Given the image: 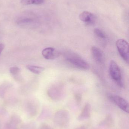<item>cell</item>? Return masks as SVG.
<instances>
[{
	"label": "cell",
	"mask_w": 129,
	"mask_h": 129,
	"mask_svg": "<svg viewBox=\"0 0 129 129\" xmlns=\"http://www.w3.org/2000/svg\"><path fill=\"white\" fill-rule=\"evenodd\" d=\"M10 72L13 76H16L19 73L20 70L17 67H12L10 68Z\"/></svg>",
	"instance_id": "14"
},
{
	"label": "cell",
	"mask_w": 129,
	"mask_h": 129,
	"mask_svg": "<svg viewBox=\"0 0 129 129\" xmlns=\"http://www.w3.org/2000/svg\"><path fill=\"white\" fill-rule=\"evenodd\" d=\"M116 46L122 58L128 64L129 63V46L127 41L123 39H119L116 42Z\"/></svg>",
	"instance_id": "4"
},
{
	"label": "cell",
	"mask_w": 129,
	"mask_h": 129,
	"mask_svg": "<svg viewBox=\"0 0 129 129\" xmlns=\"http://www.w3.org/2000/svg\"><path fill=\"white\" fill-rule=\"evenodd\" d=\"M91 105L89 103H86L78 116V120L83 121L89 118L91 116Z\"/></svg>",
	"instance_id": "7"
},
{
	"label": "cell",
	"mask_w": 129,
	"mask_h": 129,
	"mask_svg": "<svg viewBox=\"0 0 129 129\" xmlns=\"http://www.w3.org/2000/svg\"><path fill=\"white\" fill-rule=\"evenodd\" d=\"M54 122L55 125L59 128H67L70 122V115L69 111L65 110H59L57 111L54 116Z\"/></svg>",
	"instance_id": "1"
},
{
	"label": "cell",
	"mask_w": 129,
	"mask_h": 129,
	"mask_svg": "<svg viewBox=\"0 0 129 129\" xmlns=\"http://www.w3.org/2000/svg\"><path fill=\"white\" fill-rule=\"evenodd\" d=\"M110 74L113 80L120 87L123 85L122 77L120 68L115 61L111 60L110 63Z\"/></svg>",
	"instance_id": "3"
},
{
	"label": "cell",
	"mask_w": 129,
	"mask_h": 129,
	"mask_svg": "<svg viewBox=\"0 0 129 129\" xmlns=\"http://www.w3.org/2000/svg\"><path fill=\"white\" fill-rule=\"evenodd\" d=\"M44 0H21V4L24 5H39L44 3Z\"/></svg>",
	"instance_id": "12"
},
{
	"label": "cell",
	"mask_w": 129,
	"mask_h": 129,
	"mask_svg": "<svg viewBox=\"0 0 129 129\" xmlns=\"http://www.w3.org/2000/svg\"><path fill=\"white\" fill-rule=\"evenodd\" d=\"M109 99L122 110L128 113L129 104L126 99L118 95H110Z\"/></svg>",
	"instance_id": "5"
},
{
	"label": "cell",
	"mask_w": 129,
	"mask_h": 129,
	"mask_svg": "<svg viewBox=\"0 0 129 129\" xmlns=\"http://www.w3.org/2000/svg\"><path fill=\"white\" fill-rule=\"evenodd\" d=\"M75 129H86V128L84 126H80L77 127Z\"/></svg>",
	"instance_id": "17"
},
{
	"label": "cell",
	"mask_w": 129,
	"mask_h": 129,
	"mask_svg": "<svg viewBox=\"0 0 129 129\" xmlns=\"http://www.w3.org/2000/svg\"><path fill=\"white\" fill-rule=\"evenodd\" d=\"M26 67L30 71L35 74H39L42 73L44 70V68L33 65H28Z\"/></svg>",
	"instance_id": "10"
},
{
	"label": "cell",
	"mask_w": 129,
	"mask_h": 129,
	"mask_svg": "<svg viewBox=\"0 0 129 129\" xmlns=\"http://www.w3.org/2000/svg\"><path fill=\"white\" fill-rule=\"evenodd\" d=\"M41 129H52L49 126L47 125H44L42 126V127Z\"/></svg>",
	"instance_id": "16"
},
{
	"label": "cell",
	"mask_w": 129,
	"mask_h": 129,
	"mask_svg": "<svg viewBox=\"0 0 129 129\" xmlns=\"http://www.w3.org/2000/svg\"><path fill=\"white\" fill-rule=\"evenodd\" d=\"M94 34L98 38L101 39H105L107 38V36L104 32L100 29L95 28L94 30Z\"/></svg>",
	"instance_id": "13"
},
{
	"label": "cell",
	"mask_w": 129,
	"mask_h": 129,
	"mask_svg": "<svg viewBox=\"0 0 129 129\" xmlns=\"http://www.w3.org/2000/svg\"><path fill=\"white\" fill-rule=\"evenodd\" d=\"M79 18L83 22L91 24L94 21V16L93 14L88 11H84L80 14Z\"/></svg>",
	"instance_id": "9"
},
{
	"label": "cell",
	"mask_w": 129,
	"mask_h": 129,
	"mask_svg": "<svg viewBox=\"0 0 129 129\" xmlns=\"http://www.w3.org/2000/svg\"><path fill=\"white\" fill-rule=\"evenodd\" d=\"M4 45L2 44H0V55H1L2 52L3 50H4Z\"/></svg>",
	"instance_id": "15"
},
{
	"label": "cell",
	"mask_w": 129,
	"mask_h": 129,
	"mask_svg": "<svg viewBox=\"0 0 129 129\" xmlns=\"http://www.w3.org/2000/svg\"><path fill=\"white\" fill-rule=\"evenodd\" d=\"M42 54L45 59L47 60L54 59L57 56L55 49L52 47L45 48L42 51Z\"/></svg>",
	"instance_id": "8"
},
{
	"label": "cell",
	"mask_w": 129,
	"mask_h": 129,
	"mask_svg": "<svg viewBox=\"0 0 129 129\" xmlns=\"http://www.w3.org/2000/svg\"><path fill=\"white\" fill-rule=\"evenodd\" d=\"M64 56L67 62L77 68L83 70L89 69V66L88 63L76 54L68 52Z\"/></svg>",
	"instance_id": "2"
},
{
	"label": "cell",
	"mask_w": 129,
	"mask_h": 129,
	"mask_svg": "<svg viewBox=\"0 0 129 129\" xmlns=\"http://www.w3.org/2000/svg\"><path fill=\"white\" fill-rule=\"evenodd\" d=\"M114 121L113 119L110 116H107L100 123V125H101L105 126L108 127H112L114 125Z\"/></svg>",
	"instance_id": "11"
},
{
	"label": "cell",
	"mask_w": 129,
	"mask_h": 129,
	"mask_svg": "<svg viewBox=\"0 0 129 129\" xmlns=\"http://www.w3.org/2000/svg\"><path fill=\"white\" fill-rule=\"evenodd\" d=\"M91 53L94 60L98 63H102L104 61V56L102 51L97 47L93 46L91 48Z\"/></svg>",
	"instance_id": "6"
}]
</instances>
